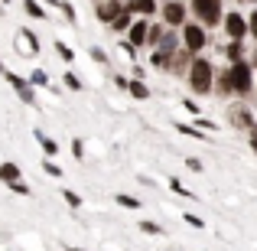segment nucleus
<instances>
[{"mask_svg":"<svg viewBox=\"0 0 257 251\" xmlns=\"http://www.w3.org/2000/svg\"><path fill=\"white\" fill-rule=\"evenodd\" d=\"M186 78H189V88H192L195 95H208L212 85H215V65L208 62V59L192 56V65H189Z\"/></svg>","mask_w":257,"mask_h":251,"instance_id":"obj_1","label":"nucleus"},{"mask_svg":"<svg viewBox=\"0 0 257 251\" xmlns=\"http://www.w3.org/2000/svg\"><path fill=\"white\" fill-rule=\"evenodd\" d=\"M189 10H192V17L199 20L202 26H218L221 20H225V10H221V0H189Z\"/></svg>","mask_w":257,"mask_h":251,"instance_id":"obj_2","label":"nucleus"},{"mask_svg":"<svg viewBox=\"0 0 257 251\" xmlns=\"http://www.w3.org/2000/svg\"><path fill=\"white\" fill-rule=\"evenodd\" d=\"M179 30H182V36H179L182 46H186L192 56H199V52L208 46V33H205V26H202L199 20H195V23H182Z\"/></svg>","mask_w":257,"mask_h":251,"instance_id":"obj_3","label":"nucleus"},{"mask_svg":"<svg viewBox=\"0 0 257 251\" xmlns=\"http://www.w3.org/2000/svg\"><path fill=\"white\" fill-rule=\"evenodd\" d=\"M4 82H10V88H13V95H17L20 101H26V105H36V85L30 82L26 75H17L13 69H4Z\"/></svg>","mask_w":257,"mask_h":251,"instance_id":"obj_4","label":"nucleus"},{"mask_svg":"<svg viewBox=\"0 0 257 251\" xmlns=\"http://www.w3.org/2000/svg\"><path fill=\"white\" fill-rule=\"evenodd\" d=\"M228 72H231L234 95H251V88H254V72H251V62H247V59L231 62V65H228Z\"/></svg>","mask_w":257,"mask_h":251,"instance_id":"obj_5","label":"nucleus"},{"mask_svg":"<svg viewBox=\"0 0 257 251\" xmlns=\"http://www.w3.org/2000/svg\"><path fill=\"white\" fill-rule=\"evenodd\" d=\"M160 13H163V23L170 26V30H179V26L186 23V13H189V7L182 4V0H166V4H163V10H160Z\"/></svg>","mask_w":257,"mask_h":251,"instance_id":"obj_6","label":"nucleus"},{"mask_svg":"<svg viewBox=\"0 0 257 251\" xmlns=\"http://www.w3.org/2000/svg\"><path fill=\"white\" fill-rule=\"evenodd\" d=\"M124 4H127V0H98V4H94V17H98V23L107 26L120 10H124Z\"/></svg>","mask_w":257,"mask_h":251,"instance_id":"obj_7","label":"nucleus"},{"mask_svg":"<svg viewBox=\"0 0 257 251\" xmlns=\"http://www.w3.org/2000/svg\"><path fill=\"white\" fill-rule=\"evenodd\" d=\"M225 33L228 39H244L247 36V17H241V13H225Z\"/></svg>","mask_w":257,"mask_h":251,"instance_id":"obj_8","label":"nucleus"},{"mask_svg":"<svg viewBox=\"0 0 257 251\" xmlns=\"http://www.w3.org/2000/svg\"><path fill=\"white\" fill-rule=\"evenodd\" d=\"M228 121H231V127H238V131H247V127L254 124V114L247 105H231L228 108Z\"/></svg>","mask_w":257,"mask_h":251,"instance_id":"obj_9","label":"nucleus"},{"mask_svg":"<svg viewBox=\"0 0 257 251\" xmlns=\"http://www.w3.org/2000/svg\"><path fill=\"white\" fill-rule=\"evenodd\" d=\"M189 65H192V52L186 49V46H179V49L173 52V62H170V72L173 75H186Z\"/></svg>","mask_w":257,"mask_h":251,"instance_id":"obj_10","label":"nucleus"},{"mask_svg":"<svg viewBox=\"0 0 257 251\" xmlns=\"http://www.w3.org/2000/svg\"><path fill=\"white\" fill-rule=\"evenodd\" d=\"M147 30H150L147 17H144V20H134L131 30H127V43H134L137 49H140V46H147Z\"/></svg>","mask_w":257,"mask_h":251,"instance_id":"obj_11","label":"nucleus"},{"mask_svg":"<svg viewBox=\"0 0 257 251\" xmlns=\"http://www.w3.org/2000/svg\"><path fill=\"white\" fill-rule=\"evenodd\" d=\"M124 7L134 13V17H153V13L160 10V4H157V0H127Z\"/></svg>","mask_w":257,"mask_h":251,"instance_id":"obj_12","label":"nucleus"},{"mask_svg":"<svg viewBox=\"0 0 257 251\" xmlns=\"http://www.w3.org/2000/svg\"><path fill=\"white\" fill-rule=\"evenodd\" d=\"M17 39H20V52H30V56H39V36L36 33H30L23 26V30L17 33Z\"/></svg>","mask_w":257,"mask_h":251,"instance_id":"obj_13","label":"nucleus"},{"mask_svg":"<svg viewBox=\"0 0 257 251\" xmlns=\"http://www.w3.org/2000/svg\"><path fill=\"white\" fill-rule=\"evenodd\" d=\"M33 137H36V144L43 147L46 157H59V150H62V147H59V140H52L49 134H43V131H33Z\"/></svg>","mask_w":257,"mask_h":251,"instance_id":"obj_14","label":"nucleus"},{"mask_svg":"<svg viewBox=\"0 0 257 251\" xmlns=\"http://www.w3.org/2000/svg\"><path fill=\"white\" fill-rule=\"evenodd\" d=\"M17 180H23V170H20L17 163H10V160H4V163H0V183H17Z\"/></svg>","mask_w":257,"mask_h":251,"instance_id":"obj_15","label":"nucleus"},{"mask_svg":"<svg viewBox=\"0 0 257 251\" xmlns=\"http://www.w3.org/2000/svg\"><path fill=\"white\" fill-rule=\"evenodd\" d=\"M23 10H26V17H30V20H49L43 0H23Z\"/></svg>","mask_w":257,"mask_h":251,"instance_id":"obj_16","label":"nucleus"},{"mask_svg":"<svg viewBox=\"0 0 257 251\" xmlns=\"http://www.w3.org/2000/svg\"><path fill=\"white\" fill-rule=\"evenodd\" d=\"M131 23H134V13H131V10H127V7H124V10H120L117 17H114L111 23H107V26H111L114 33H127V30H131Z\"/></svg>","mask_w":257,"mask_h":251,"instance_id":"obj_17","label":"nucleus"},{"mask_svg":"<svg viewBox=\"0 0 257 251\" xmlns=\"http://www.w3.org/2000/svg\"><path fill=\"white\" fill-rule=\"evenodd\" d=\"M215 92H218V95H234V85H231V72H228V69H221L218 72V75H215Z\"/></svg>","mask_w":257,"mask_h":251,"instance_id":"obj_18","label":"nucleus"},{"mask_svg":"<svg viewBox=\"0 0 257 251\" xmlns=\"http://www.w3.org/2000/svg\"><path fill=\"white\" fill-rule=\"evenodd\" d=\"M170 62H173V52L153 49V56H150V65H153L157 72H170Z\"/></svg>","mask_w":257,"mask_h":251,"instance_id":"obj_19","label":"nucleus"},{"mask_svg":"<svg viewBox=\"0 0 257 251\" xmlns=\"http://www.w3.org/2000/svg\"><path fill=\"white\" fill-rule=\"evenodd\" d=\"M127 92H131V98H137V101L150 98V88H147L144 78H131V82H127Z\"/></svg>","mask_w":257,"mask_h":251,"instance_id":"obj_20","label":"nucleus"},{"mask_svg":"<svg viewBox=\"0 0 257 251\" xmlns=\"http://www.w3.org/2000/svg\"><path fill=\"white\" fill-rule=\"evenodd\" d=\"M225 56H228V62H241V59H244V43H241V39H231V43L225 46Z\"/></svg>","mask_w":257,"mask_h":251,"instance_id":"obj_21","label":"nucleus"},{"mask_svg":"<svg viewBox=\"0 0 257 251\" xmlns=\"http://www.w3.org/2000/svg\"><path fill=\"white\" fill-rule=\"evenodd\" d=\"M52 46H56V52H59V59H62V62H65V65H72V62H75V49H72V46H69V43H62V39H56V43H52Z\"/></svg>","mask_w":257,"mask_h":251,"instance_id":"obj_22","label":"nucleus"},{"mask_svg":"<svg viewBox=\"0 0 257 251\" xmlns=\"http://www.w3.org/2000/svg\"><path fill=\"white\" fill-rule=\"evenodd\" d=\"M163 33H166V23H150V30H147V46L157 49V43L163 39Z\"/></svg>","mask_w":257,"mask_h":251,"instance_id":"obj_23","label":"nucleus"},{"mask_svg":"<svg viewBox=\"0 0 257 251\" xmlns=\"http://www.w3.org/2000/svg\"><path fill=\"white\" fill-rule=\"evenodd\" d=\"M62 85L69 88V92H82V88H85V85H82V78H78L72 69H65V75H62Z\"/></svg>","mask_w":257,"mask_h":251,"instance_id":"obj_24","label":"nucleus"},{"mask_svg":"<svg viewBox=\"0 0 257 251\" xmlns=\"http://www.w3.org/2000/svg\"><path fill=\"white\" fill-rule=\"evenodd\" d=\"M114 202H117L120 209H140V199H134L131 193H117V196H114Z\"/></svg>","mask_w":257,"mask_h":251,"instance_id":"obj_25","label":"nucleus"},{"mask_svg":"<svg viewBox=\"0 0 257 251\" xmlns=\"http://www.w3.org/2000/svg\"><path fill=\"white\" fill-rule=\"evenodd\" d=\"M26 78H30V82L36 85V88H49V75H46V69H33Z\"/></svg>","mask_w":257,"mask_h":251,"instance_id":"obj_26","label":"nucleus"},{"mask_svg":"<svg viewBox=\"0 0 257 251\" xmlns=\"http://www.w3.org/2000/svg\"><path fill=\"white\" fill-rule=\"evenodd\" d=\"M176 131L186 134V137H195V140H205V131L202 127H189V124H176Z\"/></svg>","mask_w":257,"mask_h":251,"instance_id":"obj_27","label":"nucleus"},{"mask_svg":"<svg viewBox=\"0 0 257 251\" xmlns=\"http://www.w3.org/2000/svg\"><path fill=\"white\" fill-rule=\"evenodd\" d=\"M7 189H10L13 196H33L30 183H23V180H17V183H7Z\"/></svg>","mask_w":257,"mask_h":251,"instance_id":"obj_28","label":"nucleus"},{"mask_svg":"<svg viewBox=\"0 0 257 251\" xmlns=\"http://www.w3.org/2000/svg\"><path fill=\"white\" fill-rule=\"evenodd\" d=\"M62 199H65V202H69V209H82V202H85V199H82V196H78V193H75V189H62Z\"/></svg>","mask_w":257,"mask_h":251,"instance_id":"obj_29","label":"nucleus"},{"mask_svg":"<svg viewBox=\"0 0 257 251\" xmlns=\"http://www.w3.org/2000/svg\"><path fill=\"white\" fill-rule=\"evenodd\" d=\"M43 170H46V173H49V176H56V180H59V176H65V170L59 166V163H56V160H52V157H46V160H43Z\"/></svg>","mask_w":257,"mask_h":251,"instance_id":"obj_30","label":"nucleus"},{"mask_svg":"<svg viewBox=\"0 0 257 251\" xmlns=\"http://www.w3.org/2000/svg\"><path fill=\"white\" fill-rule=\"evenodd\" d=\"M88 56H91L98 65H107V52L101 49V46H91V49H88Z\"/></svg>","mask_w":257,"mask_h":251,"instance_id":"obj_31","label":"nucleus"},{"mask_svg":"<svg viewBox=\"0 0 257 251\" xmlns=\"http://www.w3.org/2000/svg\"><path fill=\"white\" fill-rule=\"evenodd\" d=\"M140 232L144 235H163V225H157V222H140Z\"/></svg>","mask_w":257,"mask_h":251,"instance_id":"obj_32","label":"nucleus"},{"mask_svg":"<svg viewBox=\"0 0 257 251\" xmlns=\"http://www.w3.org/2000/svg\"><path fill=\"white\" fill-rule=\"evenodd\" d=\"M195 127H202V131H218V124L208 118H202V114H195Z\"/></svg>","mask_w":257,"mask_h":251,"instance_id":"obj_33","label":"nucleus"},{"mask_svg":"<svg viewBox=\"0 0 257 251\" xmlns=\"http://www.w3.org/2000/svg\"><path fill=\"white\" fill-rule=\"evenodd\" d=\"M170 189H173V193H179V196H186V199H195V196H192V193H189V189H186V186H182V183H179V180H170Z\"/></svg>","mask_w":257,"mask_h":251,"instance_id":"obj_34","label":"nucleus"},{"mask_svg":"<svg viewBox=\"0 0 257 251\" xmlns=\"http://www.w3.org/2000/svg\"><path fill=\"white\" fill-rule=\"evenodd\" d=\"M72 157H75V160H82V157H85V144H82V137L72 140Z\"/></svg>","mask_w":257,"mask_h":251,"instance_id":"obj_35","label":"nucleus"},{"mask_svg":"<svg viewBox=\"0 0 257 251\" xmlns=\"http://www.w3.org/2000/svg\"><path fill=\"white\" fill-rule=\"evenodd\" d=\"M247 33H251V36L257 39V10L251 13V17H247Z\"/></svg>","mask_w":257,"mask_h":251,"instance_id":"obj_36","label":"nucleus"},{"mask_svg":"<svg viewBox=\"0 0 257 251\" xmlns=\"http://www.w3.org/2000/svg\"><path fill=\"white\" fill-rule=\"evenodd\" d=\"M186 225H192V228H205V222H202L199 215H192V212H189V215H186Z\"/></svg>","mask_w":257,"mask_h":251,"instance_id":"obj_37","label":"nucleus"},{"mask_svg":"<svg viewBox=\"0 0 257 251\" xmlns=\"http://www.w3.org/2000/svg\"><path fill=\"white\" fill-rule=\"evenodd\" d=\"M247 134H251V150L257 153V121H254L251 127H247Z\"/></svg>","mask_w":257,"mask_h":251,"instance_id":"obj_38","label":"nucleus"},{"mask_svg":"<svg viewBox=\"0 0 257 251\" xmlns=\"http://www.w3.org/2000/svg\"><path fill=\"white\" fill-rule=\"evenodd\" d=\"M186 166L192 170V173H202V160H195V157H189V160H186Z\"/></svg>","mask_w":257,"mask_h":251,"instance_id":"obj_39","label":"nucleus"},{"mask_svg":"<svg viewBox=\"0 0 257 251\" xmlns=\"http://www.w3.org/2000/svg\"><path fill=\"white\" fill-rule=\"evenodd\" d=\"M182 108H186V111H189V114H199V105H195V101H192V98H186V101H182Z\"/></svg>","mask_w":257,"mask_h":251,"instance_id":"obj_40","label":"nucleus"},{"mask_svg":"<svg viewBox=\"0 0 257 251\" xmlns=\"http://www.w3.org/2000/svg\"><path fill=\"white\" fill-rule=\"evenodd\" d=\"M127 82H131L127 75H114V85H117V88H127Z\"/></svg>","mask_w":257,"mask_h":251,"instance_id":"obj_41","label":"nucleus"},{"mask_svg":"<svg viewBox=\"0 0 257 251\" xmlns=\"http://www.w3.org/2000/svg\"><path fill=\"white\" fill-rule=\"evenodd\" d=\"M65 251H85V248H72V245H69V248H65Z\"/></svg>","mask_w":257,"mask_h":251,"instance_id":"obj_42","label":"nucleus"},{"mask_svg":"<svg viewBox=\"0 0 257 251\" xmlns=\"http://www.w3.org/2000/svg\"><path fill=\"white\" fill-rule=\"evenodd\" d=\"M241 4H257V0H241Z\"/></svg>","mask_w":257,"mask_h":251,"instance_id":"obj_43","label":"nucleus"},{"mask_svg":"<svg viewBox=\"0 0 257 251\" xmlns=\"http://www.w3.org/2000/svg\"><path fill=\"white\" fill-rule=\"evenodd\" d=\"M4 69H7V65H4V62H0V75H4Z\"/></svg>","mask_w":257,"mask_h":251,"instance_id":"obj_44","label":"nucleus"},{"mask_svg":"<svg viewBox=\"0 0 257 251\" xmlns=\"http://www.w3.org/2000/svg\"><path fill=\"white\" fill-rule=\"evenodd\" d=\"M4 4H10V0H4Z\"/></svg>","mask_w":257,"mask_h":251,"instance_id":"obj_45","label":"nucleus"}]
</instances>
